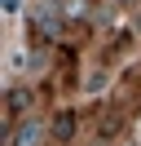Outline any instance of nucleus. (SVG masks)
<instances>
[{"label": "nucleus", "mask_w": 141, "mask_h": 146, "mask_svg": "<svg viewBox=\"0 0 141 146\" xmlns=\"http://www.w3.org/2000/svg\"><path fill=\"white\" fill-rule=\"evenodd\" d=\"M35 142H40V119H18L13 146H35Z\"/></svg>", "instance_id": "obj_1"}, {"label": "nucleus", "mask_w": 141, "mask_h": 146, "mask_svg": "<svg viewBox=\"0 0 141 146\" xmlns=\"http://www.w3.org/2000/svg\"><path fill=\"white\" fill-rule=\"evenodd\" d=\"M70 133H75V115L62 111V115L53 119V137H57V142H70Z\"/></svg>", "instance_id": "obj_2"}, {"label": "nucleus", "mask_w": 141, "mask_h": 146, "mask_svg": "<svg viewBox=\"0 0 141 146\" xmlns=\"http://www.w3.org/2000/svg\"><path fill=\"white\" fill-rule=\"evenodd\" d=\"M26 106V93L22 89H13V93H9V111H13V115H18V111H22Z\"/></svg>", "instance_id": "obj_3"}]
</instances>
